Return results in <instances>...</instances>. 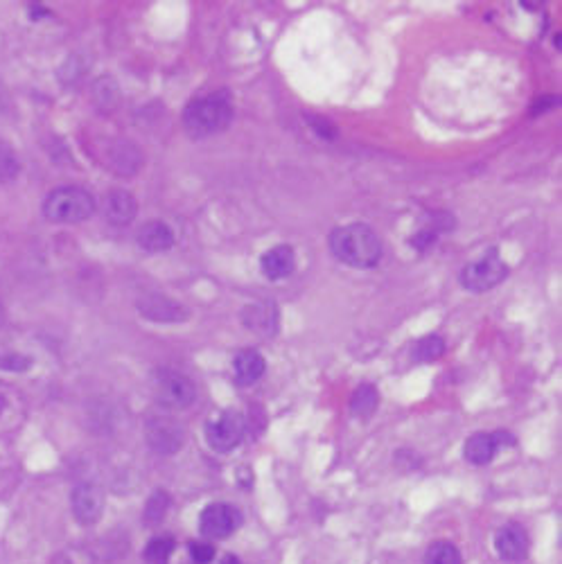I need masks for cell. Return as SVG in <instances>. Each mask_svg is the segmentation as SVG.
<instances>
[{"mask_svg":"<svg viewBox=\"0 0 562 564\" xmlns=\"http://www.w3.org/2000/svg\"><path fill=\"white\" fill-rule=\"evenodd\" d=\"M330 251L355 269H373L382 260V240L368 224H348L330 233Z\"/></svg>","mask_w":562,"mask_h":564,"instance_id":"obj_1","label":"cell"},{"mask_svg":"<svg viewBox=\"0 0 562 564\" xmlns=\"http://www.w3.org/2000/svg\"><path fill=\"white\" fill-rule=\"evenodd\" d=\"M233 100L226 91L204 95L192 100L183 111V129L190 138H208L224 131L233 120Z\"/></svg>","mask_w":562,"mask_h":564,"instance_id":"obj_2","label":"cell"},{"mask_svg":"<svg viewBox=\"0 0 562 564\" xmlns=\"http://www.w3.org/2000/svg\"><path fill=\"white\" fill-rule=\"evenodd\" d=\"M95 213V199L89 190L77 185H64L50 192L43 201V215L57 224H79L86 222Z\"/></svg>","mask_w":562,"mask_h":564,"instance_id":"obj_3","label":"cell"},{"mask_svg":"<svg viewBox=\"0 0 562 564\" xmlns=\"http://www.w3.org/2000/svg\"><path fill=\"white\" fill-rule=\"evenodd\" d=\"M506 278L508 264L502 260L497 249H488L479 260L465 264L461 271V285L474 294L490 292V289H495Z\"/></svg>","mask_w":562,"mask_h":564,"instance_id":"obj_4","label":"cell"},{"mask_svg":"<svg viewBox=\"0 0 562 564\" xmlns=\"http://www.w3.org/2000/svg\"><path fill=\"white\" fill-rule=\"evenodd\" d=\"M244 418L237 411H222L206 422V443L213 452L228 454L242 443Z\"/></svg>","mask_w":562,"mask_h":564,"instance_id":"obj_5","label":"cell"},{"mask_svg":"<svg viewBox=\"0 0 562 564\" xmlns=\"http://www.w3.org/2000/svg\"><path fill=\"white\" fill-rule=\"evenodd\" d=\"M154 393L158 404L165 409H188L197 400V386L190 377L174 373V370H161L154 382Z\"/></svg>","mask_w":562,"mask_h":564,"instance_id":"obj_6","label":"cell"},{"mask_svg":"<svg viewBox=\"0 0 562 564\" xmlns=\"http://www.w3.org/2000/svg\"><path fill=\"white\" fill-rule=\"evenodd\" d=\"M242 522L244 517L240 508L219 501V504H210L201 510L199 531L208 540H224V537H231L242 526Z\"/></svg>","mask_w":562,"mask_h":564,"instance_id":"obj_7","label":"cell"},{"mask_svg":"<svg viewBox=\"0 0 562 564\" xmlns=\"http://www.w3.org/2000/svg\"><path fill=\"white\" fill-rule=\"evenodd\" d=\"M515 445V436L508 431H495V434H474L465 440L463 456L472 465H488L502 447Z\"/></svg>","mask_w":562,"mask_h":564,"instance_id":"obj_8","label":"cell"},{"mask_svg":"<svg viewBox=\"0 0 562 564\" xmlns=\"http://www.w3.org/2000/svg\"><path fill=\"white\" fill-rule=\"evenodd\" d=\"M70 504L79 524L93 526L104 513V492L95 483H79L70 497Z\"/></svg>","mask_w":562,"mask_h":564,"instance_id":"obj_9","label":"cell"},{"mask_svg":"<svg viewBox=\"0 0 562 564\" xmlns=\"http://www.w3.org/2000/svg\"><path fill=\"white\" fill-rule=\"evenodd\" d=\"M147 440L158 454H174L186 443V431L168 418H154L147 425Z\"/></svg>","mask_w":562,"mask_h":564,"instance_id":"obj_10","label":"cell"},{"mask_svg":"<svg viewBox=\"0 0 562 564\" xmlns=\"http://www.w3.org/2000/svg\"><path fill=\"white\" fill-rule=\"evenodd\" d=\"M529 544V535L517 524H508L495 535L497 555L506 562H522L529 555Z\"/></svg>","mask_w":562,"mask_h":564,"instance_id":"obj_11","label":"cell"},{"mask_svg":"<svg viewBox=\"0 0 562 564\" xmlns=\"http://www.w3.org/2000/svg\"><path fill=\"white\" fill-rule=\"evenodd\" d=\"M138 310L140 314L147 316L149 321H156V323H179L188 316L186 307H183L181 303L172 301V298L168 296H158V294L140 298Z\"/></svg>","mask_w":562,"mask_h":564,"instance_id":"obj_12","label":"cell"},{"mask_svg":"<svg viewBox=\"0 0 562 564\" xmlns=\"http://www.w3.org/2000/svg\"><path fill=\"white\" fill-rule=\"evenodd\" d=\"M260 269L262 276L267 280H285L294 273L296 269V253L292 246L278 244L274 249H269L260 258Z\"/></svg>","mask_w":562,"mask_h":564,"instance_id":"obj_13","label":"cell"},{"mask_svg":"<svg viewBox=\"0 0 562 564\" xmlns=\"http://www.w3.org/2000/svg\"><path fill=\"white\" fill-rule=\"evenodd\" d=\"M267 370V361L262 352L247 348L240 350L233 359V382L237 386H251L256 384Z\"/></svg>","mask_w":562,"mask_h":564,"instance_id":"obj_14","label":"cell"},{"mask_svg":"<svg viewBox=\"0 0 562 564\" xmlns=\"http://www.w3.org/2000/svg\"><path fill=\"white\" fill-rule=\"evenodd\" d=\"M138 213L136 197L127 190H113L104 199V217L113 226H127L134 222V217Z\"/></svg>","mask_w":562,"mask_h":564,"instance_id":"obj_15","label":"cell"},{"mask_svg":"<svg viewBox=\"0 0 562 564\" xmlns=\"http://www.w3.org/2000/svg\"><path fill=\"white\" fill-rule=\"evenodd\" d=\"M138 244H140V249L147 253H163V251L172 249L174 233L168 224L147 222L138 231Z\"/></svg>","mask_w":562,"mask_h":564,"instance_id":"obj_16","label":"cell"},{"mask_svg":"<svg viewBox=\"0 0 562 564\" xmlns=\"http://www.w3.org/2000/svg\"><path fill=\"white\" fill-rule=\"evenodd\" d=\"M242 321L249 330L260 334H274L278 328V310L274 303L249 305L242 314Z\"/></svg>","mask_w":562,"mask_h":564,"instance_id":"obj_17","label":"cell"},{"mask_svg":"<svg viewBox=\"0 0 562 564\" xmlns=\"http://www.w3.org/2000/svg\"><path fill=\"white\" fill-rule=\"evenodd\" d=\"M174 549H177V542H174L172 535H158L152 537L145 546L143 558L147 564H168Z\"/></svg>","mask_w":562,"mask_h":564,"instance_id":"obj_18","label":"cell"},{"mask_svg":"<svg viewBox=\"0 0 562 564\" xmlns=\"http://www.w3.org/2000/svg\"><path fill=\"white\" fill-rule=\"evenodd\" d=\"M443 352H445L443 337H438V334H429V337L416 341L414 350H411V357H414V361H418V364H429V361L441 359Z\"/></svg>","mask_w":562,"mask_h":564,"instance_id":"obj_19","label":"cell"},{"mask_svg":"<svg viewBox=\"0 0 562 564\" xmlns=\"http://www.w3.org/2000/svg\"><path fill=\"white\" fill-rule=\"evenodd\" d=\"M377 404H380V393H377L375 386L362 384L353 393V400H350V409H353L355 416L368 418L377 409Z\"/></svg>","mask_w":562,"mask_h":564,"instance_id":"obj_20","label":"cell"},{"mask_svg":"<svg viewBox=\"0 0 562 564\" xmlns=\"http://www.w3.org/2000/svg\"><path fill=\"white\" fill-rule=\"evenodd\" d=\"M427 564H463L461 551L452 542H434L425 555Z\"/></svg>","mask_w":562,"mask_h":564,"instance_id":"obj_21","label":"cell"},{"mask_svg":"<svg viewBox=\"0 0 562 564\" xmlns=\"http://www.w3.org/2000/svg\"><path fill=\"white\" fill-rule=\"evenodd\" d=\"M168 508H170V497H168V492H163V490H158L154 492L152 497H149L147 501V506H145V522L149 526H156V524H161L163 522V517L165 513H168Z\"/></svg>","mask_w":562,"mask_h":564,"instance_id":"obj_22","label":"cell"},{"mask_svg":"<svg viewBox=\"0 0 562 564\" xmlns=\"http://www.w3.org/2000/svg\"><path fill=\"white\" fill-rule=\"evenodd\" d=\"M188 553H190V560L195 564H210L215 560V546L208 542H190Z\"/></svg>","mask_w":562,"mask_h":564,"instance_id":"obj_23","label":"cell"},{"mask_svg":"<svg viewBox=\"0 0 562 564\" xmlns=\"http://www.w3.org/2000/svg\"><path fill=\"white\" fill-rule=\"evenodd\" d=\"M436 240H438L436 228H425V231H420L411 237V246H416L418 251H427L429 246H434Z\"/></svg>","mask_w":562,"mask_h":564,"instance_id":"obj_24","label":"cell"},{"mask_svg":"<svg viewBox=\"0 0 562 564\" xmlns=\"http://www.w3.org/2000/svg\"><path fill=\"white\" fill-rule=\"evenodd\" d=\"M219 564H242V562H240V558H237V555L228 553V555H224L222 562H219Z\"/></svg>","mask_w":562,"mask_h":564,"instance_id":"obj_25","label":"cell"},{"mask_svg":"<svg viewBox=\"0 0 562 564\" xmlns=\"http://www.w3.org/2000/svg\"><path fill=\"white\" fill-rule=\"evenodd\" d=\"M5 407H7V402H5L3 395H0V413H3V411H5Z\"/></svg>","mask_w":562,"mask_h":564,"instance_id":"obj_26","label":"cell"}]
</instances>
